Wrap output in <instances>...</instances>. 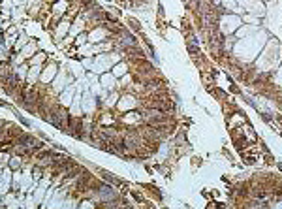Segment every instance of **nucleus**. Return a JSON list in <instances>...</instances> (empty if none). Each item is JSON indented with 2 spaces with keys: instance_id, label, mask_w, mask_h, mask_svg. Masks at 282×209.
Returning <instances> with one entry per match:
<instances>
[{
  "instance_id": "obj_4",
  "label": "nucleus",
  "mask_w": 282,
  "mask_h": 209,
  "mask_svg": "<svg viewBox=\"0 0 282 209\" xmlns=\"http://www.w3.org/2000/svg\"><path fill=\"white\" fill-rule=\"evenodd\" d=\"M11 168H19V162H17V160H11Z\"/></svg>"
},
{
  "instance_id": "obj_2",
  "label": "nucleus",
  "mask_w": 282,
  "mask_h": 209,
  "mask_svg": "<svg viewBox=\"0 0 282 209\" xmlns=\"http://www.w3.org/2000/svg\"><path fill=\"white\" fill-rule=\"evenodd\" d=\"M100 173H102V177H104V179H109V183H113V185H118V186L122 185V179H118V177H115V175H111L109 171H104V170H102Z\"/></svg>"
},
{
  "instance_id": "obj_3",
  "label": "nucleus",
  "mask_w": 282,
  "mask_h": 209,
  "mask_svg": "<svg viewBox=\"0 0 282 209\" xmlns=\"http://www.w3.org/2000/svg\"><path fill=\"white\" fill-rule=\"evenodd\" d=\"M98 192L102 194V198H115V190L109 189V186H105V185H102L100 189H98Z\"/></svg>"
},
{
  "instance_id": "obj_1",
  "label": "nucleus",
  "mask_w": 282,
  "mask_h": 209,
  "mask_svg": "<svg viewBox=\"0 0 282 209\" xmlns=\"http://www.w3.org/2000/svg\"><path fill=\"white\" fill-rule=\"evenodd\" d=\"M19 139H21V143H23L25 147H28V149H30V147H34V149L41 147V143H40V141H36V139L30 138V136H21Z\"/></svg>"
}]
</instances>
